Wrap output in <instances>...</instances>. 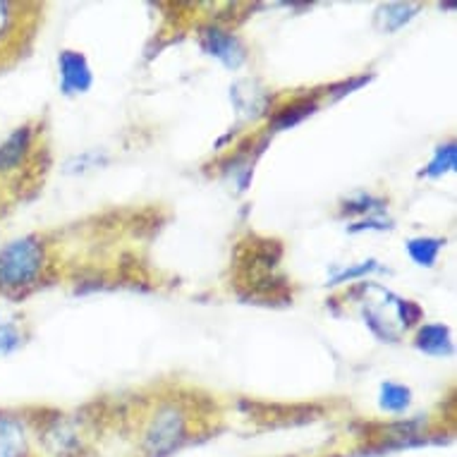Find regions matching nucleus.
<instances>
[{"label": "nucleus", "mask_w": 457, "mask_h": 457, "mask_svg": "<svg viewBox=\"0 0 457 457\" xmlns=\"http://www.w3.org/2000/svg\"><path fill=\"white\" fill-rule=\"evenodd\" d=\"M20 343H22V333H20L12 323L0 326V354L12 353Z\"/></svg>", "instance_id": "obj_13"}, {"label": "nucleus", "mask_w": 457, "mask_h": 457, "mask_svg": "<svg viewBox=\"0 0 457 457\" xmlns=\"http://www.w3.org/2000/svg\"><path fill=\"white\" fill-rule=\"evenodd\" d=\"M199 44H202L204 53L213 55L216 61H220L225 68L237 70L242 62L247 61L245 46L240 44V38L233 37L230 31L218 29V27H206L199 34Z\"/></svg>", "instance_id": "obj_3"}, {"label": "nucleus", "mask_w": 457, "mask_h": 457, "mask_svg": "<svg viewBox=\"0 0 457 457\" xmlns=\"http://www.w3.org/2000/svg\"><path fill=\"white\" fill-rule=\"evenodd\" d=\"M314 111H316V104H312V101H297V104L287 105V108H283V111H278V115L273 118V125H276L278 129L293 128V125L304 120V118L312 115Z\"/></svg>", "instance_id": "obj_11"}, {"label": "nucleus", "mask_w": 457, "mask_h": 457, "mask_svg": "<svg viewBox=\"0 0 457 457\" xmlns=\"http://www.w3.org/2000/svg\"><path fill=\"white\" fill-rule=\"evenodd\" d=\"M187 441V417L178 407H163L144 431V450L149 457H165Z\"/></svg>", "instance_id": "obj_2"}, {"label": "nucleus", "mask_w": 457, "mask_h": 457, "mask_svg": "<svg viewBox=\"0 0 457 457\" xmlns=\"http://www.w3.org/2000/svg\"><path fill=\"white\" fill-rule=\"evenodd\" d=\"M15 22V5L12 3H0V44L3 38L8 37V31L12 29Z\"/></svg>", "instance_id": "obj_14"}, {"label": "nucleus", "mask_w": 457, "mask_h": 457, "mask_svg": "<svg viewBox=\"0 0 457 457\" xmlns=\"http://www.w3.org/2000/svg\"><path fill=\"white\" fill-rule=\"evenodd\" d=\"M455 163H457V149H455V144L450 142L445 144V146H441V149H436L434 158H431V163L427 165L424 175H427V178H438V175L455 170Z\"/></svg>", "instance_id": "obj_10"}, {"label": "nucleus", "mask_w": 457, "mask_h": 457, "mask_svg": "<svg viewBox=\"0 0 457 457\" xmlns=\"http://www.w3.org/2000/svg\"><path fill=\"white\" fill-rule=\"evenodd\" d=\"M378 405L386 412H405L410 407V390L405 386H397V383H383Z\"/></svg>", "instance_id": "obj_9"}, {"label": "nucleus", "mask_w": 457, "mask_h": 457, "mask_svg": "<svg viewBox=\"0 0 457 457\" xmlns=\"http://www.w3.org/2000/svg\"><path fill=\"white\" fill-rule=\"evenodd\" d=\"M0 457H27V436L12 417H0Z\"/></svg>", "instance_id": "obj_6"}, {"label": "nucleus", "mask_w": 457, "mask_h": 457, "mask_svg": "<svg viewBox=\"0 0 457 457\" xmlns=\"http://www.w3.org/2000/svg\"><path fill=\"white\" fill-rule=\"evenodd\" d=\"M443 245L445 242L438 240V237H414V240L407 242V252L412 256V262H417L420 266H434Z\"/></svg>", "instance_id": "obj_8"}, {"label": "nucleus", "mask_w": 457, "mask_h": 457, "mask_svg": "<svg viewBox=\"0 0 457 457\" xmlns=\"http://www.w3.org/2000/svg\"><path fill=\"white\" fill-rule=\"evenodd\" d=\"M374 262H369V263H361V266H357V269H350V270H343L340 276L336 278V283H343V280H350V278H357L361 276V273H369V270H374Z\"/></svg>", "instance_id": "obj_15"}, {"label": "nucleus", "mask_w": 457, "mask_h": 457, "mask_svg": "<svg viewBox=\"0 0 457 457\" xmlns=\"http://www.w3.org/2000/svg\"><path fill=\"white\" fill-rule=\"evenodd\" d=\"M417 347L427 354H448L453 353L450 330L441 323H428L417 333Z\"/></svg>", "instance_id": "obj_7"}, {"label": "nucleus", "mask_w": 457, "mask_h": 457, "mask_svg": "<svg viewBox=\"0 0 457 457\" xmlns=\"http://www.w3.org/2000/svg\"><path fill=\"white\" fill-rule=\"evenodd\" d=\"M414 10L417 8H412V5H400V3H395V5H386V8H381V15H378L381 29L386 31L400 29L407 20H412Z\"/></svg>", "instance_id": "obj_12"}, {"label": "nucleus", "mask_w": 457, "mask_h": 457, "mask_svg": "<svg viewBox=\"0 0 457 457\" xmlns=\"http://www.w3.org/2000/svg\"><path fill=\"white\" fill-rule=\"evenodd\" d=\"M31 149V128H17L12 135H8L0 142V173H10L20 168L24 156Z\"/></svg>", "instance_id": "obj_5"}, {"label": "nucleus", "mask_w": 457, "mask_h": 457, "mask_svg": "<svg viewBox=\"0 0 457 457\" xmlns=\"http://www.w3.org/2000/svg\"><path fill=\"white\" fill-rule=\"evenodd\" d=\"M62 89L68 94H82L91 87V70L87 58L77 51H65L61 55Z\"/></svg>", "instance_id": "obj_4"}, {"label": "nucleus", "mask_w": 457, "mask_h": 457, "mask_svg": "<svg viewBox=\"0 0 457 457\" xmlns=\"http://www.w3.org/2000/svg\"><path fill=\"white\" fill-rule=\"evenodd\" d=\"M46 269V245L37 235H24L0 247V293L22 295L38 283Z\"/></svg>", "instance_id": "obj_1"}]
</instances>
